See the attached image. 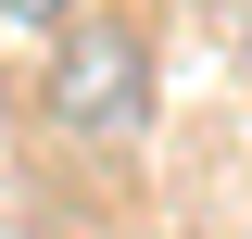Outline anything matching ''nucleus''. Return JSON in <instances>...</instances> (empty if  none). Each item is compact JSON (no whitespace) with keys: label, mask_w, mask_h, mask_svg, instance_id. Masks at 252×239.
<instances>
[{"label":"nucleus","mask_w":252,"mask_h":239,"mask_svg":"<svg viewBox=\"0 0 252 239\" xmlns=\"http://www.w3.org/2000/svg\"><path fill=\"white\" fill-rule=\"evenodd\" d=\"M38 101H51L63 139H139V126H152V38L126 26V13L63 26L51 76H38Z\"/></svg>","instance_id":"obj_1"},{"label":"nucleus","mask_w":252,"mask_h":239,"mask_svg":"<svg viewBox=\"0 0 252 239\" xmlns=\"http://www.w3.org/2000/svg\"><path fill=\"white\" fill-rule=\"evenodd\" d=\"M0 26H76V0H0Z\"/></svg>","instance_id":"obj_2"}]
</instances>
